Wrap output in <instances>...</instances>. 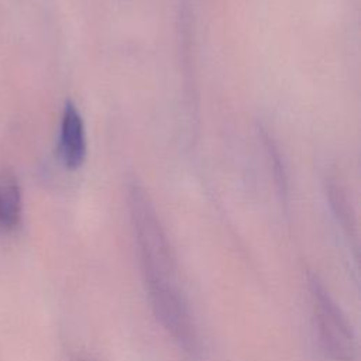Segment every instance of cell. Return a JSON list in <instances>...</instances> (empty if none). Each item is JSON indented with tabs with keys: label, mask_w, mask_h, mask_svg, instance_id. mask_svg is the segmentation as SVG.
I'll use <instances>...</instances> for the list:
<instances>
[{
	"label": "cell",
	"mask_w": 361,
	"mask_h": 361,
	"mask_svg": "<svg viewBox=\"0 0 361 361\" xmlns=\"http://www.w3.org/2000/svg\"><path fill=\"white\" fill-rule=\"evenodd\" d=\"M23 197L18 180L8 171L0 172V230L13 231L21 223Z\"/></svg>",
	"instance_id": "cell-4"
},
{
	"label": "cell",
	"mask_w": 361,
	"mask_h": 361,
	"mask_svg": "<svg viewBox=\"0 0 361 361\" xmlns=\"http://www.w3.org/2000/svg\"><path fill=\"white\" fill-rule=\"evenodd\" d=\"M310 295L320 341L336 361H350L354 355V337L337 303L316 276L309 279Z\"/></svg>",
	"instance_id": "cell-2"
},
{
	"label": "cell",
	"mask_w": 361,
	"mask_h": 361,
	"mask_svg": "<svg viewBox=\"0 0 361 361\" xmlns=\"http://www.w3.org/2000/svg\"><path fill=\"white\" fill-rule=\"evenodd\" d=\"M130 212L141 274L155 317L179 347L193 353L197 345L196 329L172 251L152 206L138 189L130 196Z\"/></svg>",
	"instance_id": "cell-1"
},
{
	"label": "cell",
	"mask_w": 361,
	"mask_h": 361,
	"mask_svg": "<svg viewBox=\"0 0 361 361\" xmlns=\"http://www.w3.org/2000/svg\"><path fill=\"white\" fill-rule=\"evenodd\" d=\"M58 149L68 169L79 168L86 158L87 144L85 124L79 110L72 102H66L62 111Z\"/></svg>",
	"instance_id": "cell-3"
}]
</instances>
